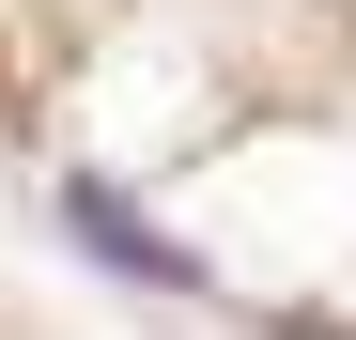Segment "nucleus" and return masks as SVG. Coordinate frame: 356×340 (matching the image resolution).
Here are the masks:
<instances>
[{"instance_id": "1", "label": "nucleus", "mask_w": 356, "mask_h": 340, "mask_svg": "<svg viewBox=\"0 0 356 340\" xmlns=\"http://www.w3.org/2000/svg\"><path fill=\"white\" fill-rule=\"evenodd\" d=\"M63 216H78V248L108 263V278H155V294H202V248H170L155 216L124 201V186H63Z\"/></svg>"}]
</instances>
